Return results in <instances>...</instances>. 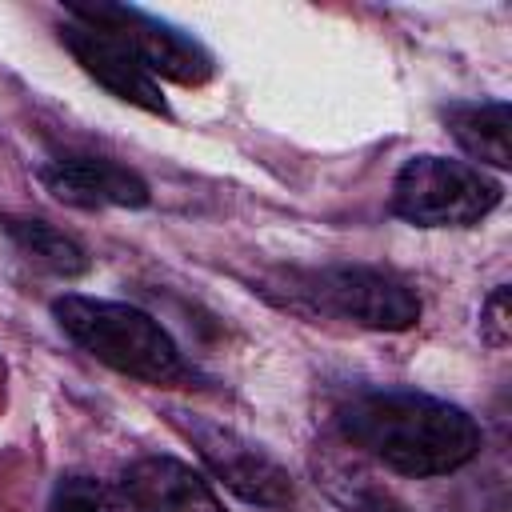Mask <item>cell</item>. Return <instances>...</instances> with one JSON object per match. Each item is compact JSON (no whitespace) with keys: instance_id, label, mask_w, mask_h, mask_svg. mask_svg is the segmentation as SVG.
Wrapping results in <instances>:
<instances>
[{"instance_id":"cell-3","label":"cell","mask_w":512,"mask_h":512,"mask_svg":"<svg viewBox=\"0 0 512 512\" xmlns=\"http://www.w3.org/2000/svg\"><path fill=\"white\" fill-rule=\"evenodd\" d=\"M276 288L280 304L308 316H336L372 332H408L420 320V296L408 280L372 264H324L296 268Z\"/></svg>"},{"instance_id":"cell-12","label":"cell","mask_w":512,"mask_h":512,"mask_svg":"<svg viewBox=\"0 0 512 512\" xmlns=\"http://www.w3.org/2000/svg\"><path fill=\"white\" fill-rule=\"evenodd\" d=\"M48 512H132V504L116 484L88 472H68L52 484Z\"/></svg>"},{"instance_id":"cell-1","label":"cell","mask_w":512,"mask_h":512,"mask_svg":"<svg viewBox=\"0 0 512 512\" xmlns=\"http://www.w3.org/2000/svg\"><path fill=\"white\" fill-rule=\"evenodd\" d=\"M340 436L400 476H448L476 460L484 432L452 400L416 388H360L336 404Z\"/></svg>"},{"instance_id":"cell-10","label":"cell","mask_w":512,"mask_h":512,"mask_svg":"<svg viewBox=\"0 0 512 512\" xmlns=\"http://www.w3.org/2000/svg\"><path fill=\"white\" fill-rule=\"evenodd\" d=\"M444 124L452 132V140L460 144V152L468 156V164L476 168H496L504 172L512 164V108L508 100H452L444 112Z\"/></svg>"},{"instance_id":"cell-6","label":"cell","mask_w":512,"mask_h":512,"mask_svg":"<svg viewBox=\"0 0 512 512\" xmlns=\"http://www.w3.org/2000/svg\"><path fill=\"white\" fill-rule=\"evenodd\" d=\"M68 16L72 20H84L92 28L112 32L156 80L200 88V84H208L216 76L212 52L192 32H184L180 24H172V20L156 16V12H144L136 4L96 0V4H68Z\"/></svg>"},{"instance_id":"cell-9","label":"cell","mask_w":512,"mask_h":512,"mask_svg":"<svg viewBox=\"0 0 512 512\" xmlns=\"http://www.w3.org/2000/svg\"><path fill=\"white\" fill-rule=\"evenodd\" d=\"M132 512H228L216 488L176 456H140L120 472Z\"/></svg>"},{"instance_id":"cell-11","label":"cell","mask_w":512,"mask_h":512,"mask_svg":"<svg viewBox=\"0 0 512 512\" xmlns=\"http://www.w3.org/2000/svg\"><path fill=\"white\" fill-rule=\"evenodd\" d=\"M0 224H4L8 240L20 248V256L28 264H36V268H44V272H52L60 280H76L92 264L88 252H84V244L76 236H68L64 228L48 224V220H36V216H4Z\"/></svg>"},{"instance_id":"cell-7","label":"cell","mask_w":512,"mask_h":512,"mask_svg":"<svg viewBox=\"0 0 512 512\" xmlns=\"http://www.w3.org/2000/svg\"><path fill=\"white\" fill-rule=\"evenodd\" d=\"M60 44L68 48V56L104 88L112 92L116 100L140 108V112H152V116H172L164 92H160V80L104 28H92L84 20H64L60 24Z\"/></svg>"},{"instance_id":"cell-8","label":"cell","mask_w":512,"mask_h":512,"mask_svg":"<svg viewBox=\"0 0 512 512\" xmlns=\"http://www.w3.org/2000/svg\"><path fill=\"white\" fill-rule=\"evenodd\" d=\"M44 192L68 208H144L152 200L148 180L108 156H52L36 168Z\"/></svg>"},{"instance_id":"cell-13","label":"cell","mask_w":512,"mask_h":512,"mask_svg":"<svg viewBox=\"0 0 512 512\" xmlns=\"http://www.w3.org/2000/svg\"><path fill=\"white\" fill-rule=\"evenodd\" d=\"M480 336L492 348H504L512 340V320H508V284H496L492 296L480 304Z\"/></svg>"},{"instance_id":"cell-2","label":"cell","mask_w":512,"mask_h":512,"mask_svg":"<svg viewBox=\"0 0 512 512\" xmlns=\"http://www.w3.org/2000/svg\"><path fill=\"white\" fill-rule=\"evenodd\" d=\"M52 320L80 352H88L92 360L108 364L120 376H132L156 388L192 380V364L184 360L172 332L152 312L128 300L64 292L52 300Z\"/></svg>"},{"instance_id":"cell-4","label":"cell","mask_w":512,"mask_h":512,"mask_svg":"<svg viewBox=\"0 0 512 512\" xmlns=\"http://www.w3.org/2000/svg\"><path fill=\"white\" fill-rule=\"evenodd\" d=\"M504 200V184L456 156L420 152L392 180V212L412 228H472Z\"/></svg>"},{"instance_id":"cell-5","label":"cell","mask_w":512,"mask_h":512,"mask_svg":"<svg viewBox=\"0 0 512 512\" xmlns=\"http://www.w3.org/2000/svg\"><path fill=\"white\" fill-rule=\"evenodd\" d=\"M168 424L196 448V456L204 460V468L228 488L236 492L244 504H260V508H288L296 500V484L288 476V468L264 452L256 440H248L244 432L188 412V408H168L164 412Z\"/></svg>"}]
</instances>
